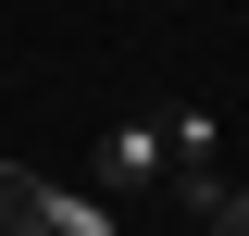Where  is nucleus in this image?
<instances>
[{"label":"nucleus","instance_id":"1","mask_svg":"<svg viewBox=\"0 0 249 236\" xmlns=\"http://www.w3.org/2000/svg\"><path fill=\"white\" fill-rule=\"evenodd\" d=\"M0 236H124V224L100 211V186H62V174L0 162Z\"/></svg>","mask_w":249,"mask_h":236},{"label":"nucleus","instance_id":"2","mask_svg":"<svg viewBox=\"0 0 249 236\" xmlns=\"http://www.w3.org/2000/svg\"><path fill=\"white\" fill-rule=\"evenodd\" d=\"M162 162H175V149H162V112H124L112 137L88 149V186H162Z\"/></svg>","mask_w":249,"mask_h":236},{"label":"nucleus","instance_id":"3","mask_svg":"<svg viewBox=\"0 0 249 236\" xmlns=\"http://www.w3.org/2000/svg\"><path fill=\"white\" fill-rule=\"evenodd\" d=\"M162 149H175V162H162V186H175V174H212L224 112H212V100H175V112H162Z\"/></svg>","mask_w":249,"mask_h":236},{"label":"nucleus","instance_id":"4","mask_svg":"<svg viewBox=\"0 0 249 236\" xmlns=\"http://www.w3.org/2000/svg\"><path fill=\"white\" fill-rule=\"evenodd\" d=\"M199 236H249V199H237V186H212V199H199Z\"/></svg>","mask_w":249,"mask_h":236}]
</instances>
